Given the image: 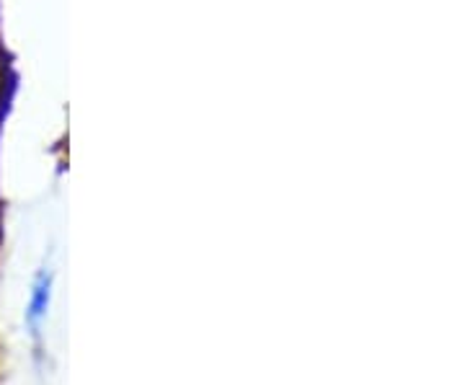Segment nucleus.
I'll list each match as a JSON object with an SVG mask.
<instances>
[{"mask_svg": "<svg viewBox=\"0 0 465 385\" xmlns=\"http://www.w3.org/2000/svg\"><path fill=\"white\" fill-rule=\"evenodd\" d=\"M47 301H50V280L47 277H42L39 280V285L34 290V301H32V313H29V321L36 323V321L45 316V311H47Z\"/></svg>", "mask_w": 465, "mask_h": 385, "instance_id": "f257e3e1", "label": "nucleus"}]
</instances>
